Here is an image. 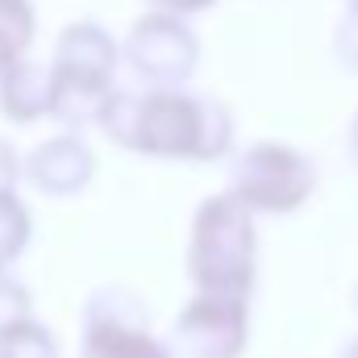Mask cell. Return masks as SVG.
<instances>
[{
  "label": "cell",
  "mask_w": 358,
  "mask_h": 358,
  "mask_svg": "<svg viewBox=\"0 0 358 358\" xmlns=\"http://www.w3.org/2000/svg\"><path fill=\"white\" fill-rule=\"evenodd\" d=\"M100 129L125 150L163 159H217L229 150L234 134L229 113L221 104L176 88L113 92Z\"/></svg>",
  "instance_id": "1"
},
{
  "label": "cell",
  "mask_w": 358,
  "mask_h": 358,
  "mask_svg": "<svg viewBox=\"0 0 358 358\" xmlns=\"http://www.w3.org/2000/svg\"><path fill=\"white\" fill-rule=\"evenodd\" d=\"M80 358H171V350L146 334V304L125 287H100L84 304Z\"/></svg>",
  "instance_id": "3"
},
{
  "label": "cell",
  "mask_w": 358,
  "mask_h": 358,
  "mask_svg": "<svg viewBox=\"0 0 358 358\" xmlns=\"http://www.w3.org/2000/svg\"><path fill=\"white\" fill-rule=\"evenodd\" d=\"M34 42V4L29 0H0V76L21 63V50Z\"/></svg>",
  "instance_id": "10"
},
{
  "label": "cell",
  "mask_w": 358,
  "mask_h": 358,
  "mask_svg": "<svg viewBox=\"0 0 358 358\" xmlns=\"http://www.w3.org/2000/svg\"><path fill=\"white\" fill-rule=\"evenodd\" d=\"M355 13H358V0H355Z\"/></svg>",
  "instance_id": "17"
},
{
  "label": "cell",
  "mask_w": 358,
  "mask_h": 358,
  "mask_svg": "<svg viewBox=\"0 0 358 358\" xmlns=\"http://www.w3.org/2000/svg\"><path fill=\"white\" fill-rule=\"evenodd\" d=\"M192 279L200 283V296H225L246 300L255 279V225L246 204L225 192L200 204L192 225Z\"/></svg>",
  "instance_id": "2"
},
{
  "label": "cell",
  "mask_w": 358,
  "mask_h": 358,
  "mask_svg": "<svg viewBox=\"0 0 358 358\" xmlns=\"http://www.w3.org/2000/svg\"><path fill=\"white\" fill-rule=\"evenodd\" d=\"M21 176H25V163H21L17 150L0 138V196H13V187H17Z\"/></svg>",
  "instance_id": "14"
},
{
  "label": "cell",
  "mask_w": 358,
  "mask_h": 358,
  "mask_svg": "<svg viewBox=\"0 0 358 358\" xmlns=\"http://www.w3.org/2000/svg\"><path fill=\"white\" fill-rule=\"evenodd\" d=\"M92 176H96V155L76 134L50 138L34 155H25V179L46 196H76L80 187H88Z\"/></svg>",
  "instance_id": "7"
},
{
  "label": "cell",
  "mask_w": 358,
  "mask_h": 358,
  "mask_svg": "<svg viewBox=\"0 0 358 358\" xmlns=\"http://www.w3.org/2000/svg\"><path fill=\"white\" fill-rule=\"evenodd\" d=\"M125 59L146 76L155 80L159 88H176L192 76L196 67V34L167 13H150L142 17L129 38H125Z\"/></svg>",
  "instance_id": "5"
},
{
  "label": "cell",
  "mask_w": 358,
  "mask_h": 358,
  "mask_svg": "<svg viewBox=\"0 0 358 358\" xmlns=\"http://www.w3.org/2000/svg\"><path fill=\"white\" fill-rule=\"evenodd\" d=\"M0 358H59V346L46 325L25 321V325L0 334Z\"/></svg>",
  "instance_id": "11"
},
{
  "label": "cell",
  "mask_w": 358,
  "mask_h": 358,
  "mask_svg": "<svg viewBox=\"0 0 358 358\" xmlns=\"http://www.w3.org/2000/svg\"><path fill=\"white\" fill-rule=\"evenodd\" d=\"M234 196L246 204V208H271V213H283V208H296L308 187H313V167L287 150V146H250L234 159Z\"/></svg>",
  "instance_id": "4"
},
{
  "label": "cell",
  "mask_w": 358,
  "mask_h": 358,
  "mask_svg": "<svg viewBox=\"0 0 358 358\" xmlns=\"http://www.w3.org/2000/svg\"><path fill=\"white\" fill-rule=\"evenodd\" d=\"M50 96H55V76H50V67H42L34 59H21L0 76V113L17 125L50 117Z\"/></svg>",
  "instance_id": "9"
},
{
  "label": "cell",
  "mask_w": 358,
  "mask_h": 358,
  "mask_svg": "<svg viewBox=\"0 0 358 358\" xmlns=\"http://www.w3.org/2000/svg\"><path fill=\"white\" fill-rule=\"evenodd\" d=\"M155 8H163L167 17H176V13H196V8H204V4H213V0H150Z\"/></svg>",
  "instance_id": "15"
},
{
  "label": "cell",
  "mask_w": 358,
  "mask_h": 358,
  "mask_svg": "<svg viewBox=\"0 0 358 358\" xmlns=\"http://www.w3.org/2000/svg\"><path fill=\"white\" fill-rule=\"evenodd\" d=\"M246 342V300L200 296L176 321V346L187 358H238Z\"/></svg>",
  "instance_id": "6"
},
{
  "label": "cell",
  "mask_w": 358,
  "mask_h": 358,
  "mask_svg": "<svg viewBox=\"0 0 358 358\" xmlns=\"http://www.w3.org/2000/svg\"><path fill=\"white\" fill-rule=\"evenodd\" d=\"M346 358H358V342H355V346H350V355H346Z\"/></svg>",
  "instance_id": "16"
},
{
  "label": "cell",
  "mask_w": 358,
  "mask_h": 358,
  "mask_svg": "<svg viewBox=\"0 0 358 358\" xmlns=\"http://www.w3.org/2000/svg\"><path fill=\"white\" fill-rule=\"evenodd\" d=\"M29 242V208L17 196H0V271L8 267Z\"/></svg>",
  "instance_id": "12"
},
{
  "label": "cell",
  "mask_w": 358,
  "mask_h": 358,
  "mask_svg": "<svg viewBox=\"0 0 358 358\" xmlns=\"http://www.w3.org/2000/svg\"><path fill=\"white\" fill-rule=\"evenodd\" d=\"M29 308H34V296L8 275V271H0V334H8V329H17V325H25V321H34L29 317Z\"/></svg>",
  "instance_id": "13"
},
{
  "label": "cell",
  "mask_w": 358,
  "mask_h": 358,
  "mask_svg": "<svg viewBox=\"0 0 358 358\" xmlns=\"http://www.w3.org/2000/svg\"><path fill=\"white\" fill-rule=\"evenodd\" d=\"M55 71L67 76H92V80H113L117 67V42L104 25L96 21H71L59 42H55Z\"/></svg>",
  "instance_id": "8"
}]
</instances>
